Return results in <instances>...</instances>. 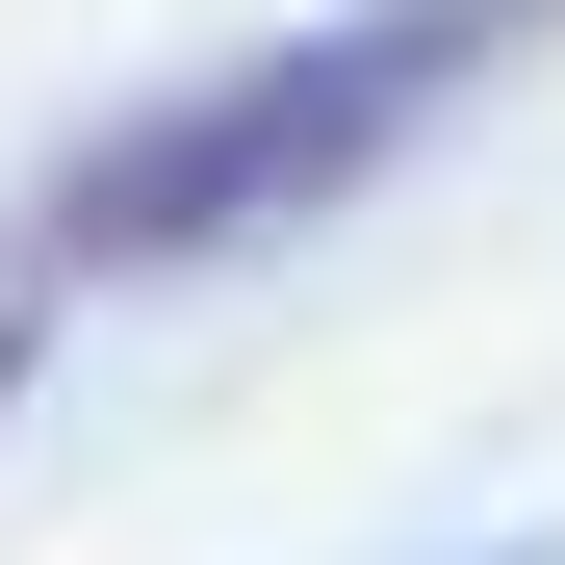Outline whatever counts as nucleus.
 <instances>
[{
	"label": "nucleus",
	"mask_w": 565,
	"mask_h": 565,
	"mask_svg": "<svg viewBox=\"0 0 565 565\" xmlns=\"http://www.w3.org/2000/svg\"><path fill=\"white\" fill-rule=\"evenodd\" d=\"M514 26H540V0H360V26H309V52L206 77V104H129V129H77V154H52L26 257H52V282L257 257V232H309L334 180H386V154L437 129V77H462V52H514Z\"/></svg>",
	"instance_id": "1"
},
{
	"label": "nucleus",
	"mask_w": 565,
	"mask_h": 565,
	"mask_svg": "<svg viewBox=\"0 0 565 565\" xmlns=\"http://www.w3.org/2000/svg\"><path fill=\"white\" fill-rule=\"evenodd\" d=\"M0 412H26V309H0Z\"/></svg>",
	"instance_id": "2"
},
{
	"label": "nucleus",
	"mask_w": 565,
	"mask_h": 565,
	"mask_svg": "<svg viewBox=\"0 0 565 565\" xmlns=\"http://www.w3.org/2000/svg\"><path fill=\"white\" fill-rule=\"evenodd\" d=\"M462 565H540V540H462Z\"/></svg>",
	"instance_id": "3"
}]
</instances>
